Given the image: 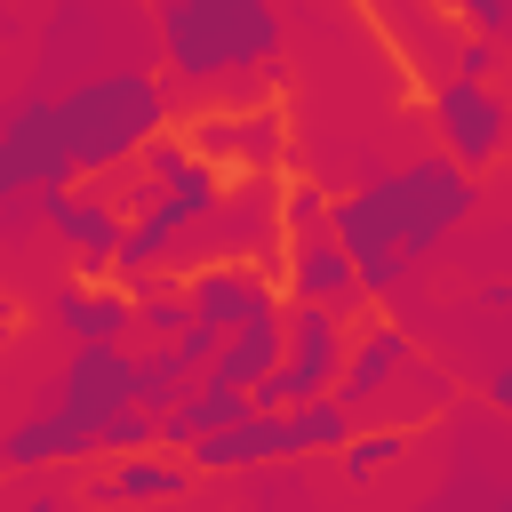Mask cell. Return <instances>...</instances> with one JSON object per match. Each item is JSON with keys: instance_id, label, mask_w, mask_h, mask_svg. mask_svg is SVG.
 Returning a JSON list of instances; mask_svg holds the SVG:
<instances>
[{"instance_id": "1", "label": "cell", "mask_w": 512, "mask_h": 512, "mask_svg": "<svg viewBox=\"0 0 512 512\" xmlns=\"http://www.w3.org/2000/svg\"><path fill=\"white\" fill-rule=\"evenodd\" d=\"M472 200H480L472 176H464L448 152H424V160H400V168L368 176L360 192H336V200H328V232H336V248L352 256L360 296L384 304V296H400L408 272L472 216Z\"/></svg>"}, {"instance_id": "2", "label": "cell", "mask_w": 512, "mask_h": 512, "mask_svg": "<svg viewBox=\"0 0 512 512\" xmlns=\"http://www.w3.org/2000/svg\"><path fill=\"white\" fill-rule=\"evenodd\" d=\"M160 32V64L176 88H216L232 72H248L256 88H272L280 48H288V16L272 0H168L152 16Z\"/></svg>"}, {"instance_id": "3", "label": "cell", "mask_w": 512, "mask_h": 512, "mask_svg": "<svg viewBox=\"0 0 512 512\" xmlns=\"http://www.w3.org/2000/svg\"><path fill=\"white\" fill-rule=\"evenodd\" d=\"M56 112H64V144H72L80 184H104V176L136 168L152 136H168V80L144 64H112V72L72 80L56 96Z\"/></svg>"}, {"instance_id": "4", "label": "cell", "mask_w": 512, "mask_h": 512, "mask_svg": "<svg viewBox=\"0 0 512 512\" xmlns=\"http://www.w3.org/2000/svg\"><path fill=\"white\" fill-rule=\"evenodd\" d=\"M64 184H80V168H72L56 96H16L0 112V208L32 192H64Z\"/></svg>"}, {"instance_id": "5", "label": "cell", "mask_w": 512, "mask_h": 512, "mask_svg": "<svg viewBox=\"0 0 512 512\" xmlns=\"http://www.w3.org/2000/svg\"><path fill=\"white\" fill-rule=\"evenodd\" d=\"M344 352H352V328H344L336 312L288 304V360H280V376L256 392V416H296V408H312V400H336Z\"/></svg>"}, {"instance_id": "6", "label": "cell", "mask_w": 512, "mask_h": 512, "mask_svg": "<svg viewBox=\"0 0 512 512\" xmlns=\"http://www.w3.org/2000/svg\"><path fill=\"white\" fill-rule=\"evenodd\" d=\"M40 224L56 232V248L72 256V280H112L120 272V240H128V208L104 184H64V192H32Z\"/></svg>"}, {"instance_id": "7", "label": "cell", "mask_w": 512, "mask_h": 512, "mask_svg": "<svg viewBox=\"0 0 512 512\" xmlns=\"http://www.w3.org/2000/svg\"><path fill=\"white\" fill-rule=\"evenodd\" d=\"M432 128H440V152L472 176L512 152V96L480 80H432Z\"/></svg>"}, {"instance_id": "8", "label": "cell", "mask_w": 512, "mask_h": 512, "mask_svg": "<svg viewBox=\"0 0 512 512\" xmlns=\"http://www.w3.org/2000/svg\"><path fill=\"white\" fill-rule=\"evenodd\" d=\"M272 288H280V304L336 312V320L360 304V272H352V256L336 248V232H304V240H288V248H280V272H272Z\"/></svg>"}, {"instance_id": "9", "label": "cell", "mask_w": 512, "mask_h": 512, "mask_svg": "<svg viewBox=\"0 0 512 512\" xmlns=\"http://www.w3.org/2000/svg\"><path fill=\"white\" fill-rule=\"evenodd\" d=\"M184 136H192V152H200L208 168H224V176H272V168H280V112H272V104H256V112H208V120H192Z\"/></svg>"}, {"instance_id": "10", "label": "cell", "mask_w": 512, "mask_h": 512, "mask_svg": "<svg viewBox=\"0 0 512 512\" xmlns=\"http://www.w3.org/2000/svg\"><path fill=\"white\" fill-rule=\"evenodd\" d=\"M184 296H192V320H216L224 336H232V328H248V320L288 312V304H280V288H272V272H256V264H208V272H192V280H184Z\"/></svg>"}, {"instance_id": "11", "label": "cell", "mask_w": 512, "mask_h": 512, "mask_svg": "<svg viewBox=\"0 0 512 512\" xmlns=\"http://www.w3.org/2000/svg\"><path fill=\"white\" fill-rule=\"evenodd\" d=\"M128 344H72V360H64V376H56V408H72L88 432L104 424V416H120L128 408Z\"/></svg>"}, {"instance_id": "12", "label": "cell", "mask_w": 512, "mask_h": 512, "mask_svg": "<svg viewBox=\"0 0 512 512\" xmlns=\"http://www.w3.org/2000/svg\"><path fill=\"white\" fill-rule=\"evenodd\" d=\"M48 312L72 344H128L136 336V288H120V280H56Z\"/></svg>"}, {"instance_id": "13", "label": "cell", "mask_w": 512, "mask_h": 512, "mask_svg": "<svg viewBox=\"0 0 512 512\" xmlns=\"http://www.w3.org/2000/svg\"><path fill=\"white\" fill-rule=\"evenodd\" d=\"M408 368H416L408 328H400V320H368V328L352 336V352H344V384H336V400L360 416V408H376V400H384Z\"/></svg>"}, {"instance_id": "14", "label": "cell", "mask_w": 512, "mask_h": 512, "mask_svg": "<svg viewBox=\"0 0 512 512\" xmlns=\"http://www.w3.org/2000/svg\"><path fill=\"white\" fill-rule=\"evenodd\" d=\"M80 456H96V432L56 400L0 432V472H48V464H80Z\"/></svg>"}, {"instance_id": "15", "label": "cell", "mask_w": 512, "mask_h": 512, "mask_svg": "<svg viewBox=\"0 0 512 512\" xmlns=\"http://www.w3.org/2000/svg\"><path fill=\"white\" fill-rule=\"evenodd\" d=\"M280 360H288V312L232 328V336H224V352H216V368H208L200 384H216V392H248V400H256V392L280 376Z\"/></svg>"}, {"instance_id": "16", "label": "cell", "mask_w": 512, "mask_h": 512, "mask_svg": "<svg viewBox=\"0 0 512 512\" xmlns=\"http://www.w3.org/2000/svg\"><path fill=\"white\" fill-rule=\"evenodd\" d=\"M288 456H296V424L288 416H240L232 432L200 440L184 464L192 472H256V464H288Z\"/></svg>"}, {"instance_id": "17", "label": "cell", "mask_w": 512, "mask_h": 512, "mask_svg": "<svg viewBox=\"0 0 512 512\" xmlns=\"http://www.w3.org/2000/svg\"><path fill=\"white\" fill-rule=\"evenodd\" d=\"M240 416H256V400H248V392H216V384H200L184 408H168V416H160V448H168V456H192L200 440L232 432Z\"/></svg>"}, {"instance_id": "18", "label": "cell", "mask_w": 512, "mask_h": 512, "mask_svg": "<svg viewBox=\"0 0 512 512\" xmlns=\"http://www.w3.org/2000/svg\"><path fill=\"white\" fill-rule=\"evenodd\" d=\"M192 488V464L184 456H112V472L88 488L96 504H160V496H184Z\"/></svg>"}, {"instance_id": "19", "label": "cell", "mask_w": 512, "mask_h": 512, "mask_svg": "<svg viewBox=\"0 0 512 512\" xmlns=\"http://www.w3.org/2000/svg\"><path fill=\"white\" fill-rule=\"evenodd\" d=\"M200 392V376L168 352V344H152V352H136L128 360V408H144V416H168V408H184Z\"/></svg>"}, {"instance_id": "20", "label": "cell", "mask_w": 512, "mask_h": 512, "mask_svg": "<svg viewBox=\"0 0 512 512\" xmlns=\"http://www.w3.org/2000/svg\"><path fill=\"white\" fill-rule=\"evenodd\" d=\"M288 424H296V456H344V448L360 440V416H352L344 400H312V408H296Z\"/></svg>"}, {"instance_id": "21", "label": "cell", "mask_w": 512, "mask_h": 512, "mask_svg": "<svg viewBox=\"0 0 512 512\" xmlns=\"http://www.w3.org/2000/svg\"><path fill=\"white\" fill-rule=\"evenodd\" d=\"M184 328H192V296H184V280H152V288H136V336L176 344Z\"/></svg>"}, {"instance_id": "22", "label": "cell", "mask_w": 512, "mask_h": 512, "mask_svg": "<svg viewBox=\"0 0 512 512\" xmlns=\"http://www.w3.org/2000/svg\"><path fill=\"white\" fill-rule=\"evenodd\" d=\"M280 232H288V240L328 232V192H312V184H280Z\"/></svg>"}, {"instance_id": "23", "label": "cell", "mask_w": 512, "mask_h": 512, "mask_svg": "<svg viewBox=\"0 0 512 512\" xmlns=\"http://www.w3.org/2000/svg\"><path fill=\"white\" fill-rule=\"evenodd\" d=\"M456 32L464 40H488V48H512V0H464L456 8Z\"/></svg>"}, {"instance_id": "24", "label": "cell", "mask_w": 512, "mask_h": 512, "mask_svg": "<svg viewBox=\"0 0 512 512\" xmlns=\"http://www.w3.org/2000/svg\"><path fill=\"white\" fill-rule=\"evenodd\" d=\"M400 448H408L400 432H360V440L344 448V472H352V480H376V472H384V464H392Z\"/></svg>"}, {"instance_id": "25", "label": "cell", "mask_w": 512, "mask_h": 512, "mask_svg": "<svg viewBox=\"0 0 512 512\" xmlns=\"http://www.w3.org/2000/svg\"><path fill=\"white\" fill-rule=\"evenodd\" d=\"M488 400H496V408H504V416H512V360H504V368H496V384H488Z\"/></svg>"}, {"instance_id": "26", "label": "cell", "mask_w": 512, "mask_h": 512, "mask_svg": "<svg viewBox=\"0 0 512 512\" xmlns=\"http://www.w3.org/2000/svg\"><path fill=\"white\" fill-rule=\"evenodd\" d=\"M24 512H80V504H72V496H32Z\"/></svg>"}, {"instance_id": "27", "label": "cell", "mask_w": 512, "mask_h": 512, "mask_svg": "<svg viewBox=\"0 0 512 512\" xmlns=\"http://www.w3.org/2000/svg\"><path fill=\"white\" fill-rule=\"evenodd\" d=\"M8 328H16V304H8V296H0V344H8Z\"/></svg>"}, {"instance_id": "28", "label": "cell", "mask_w": 512, "mask_h": 512, "mask_svg": "<svg viewBox=\"0 0 512 512\" xmlns=\"http://www.w3.org/2000/svg\"><path fill=\"white\" fill-rule=\"evenodd\" d=\"M504 168H512V152H504Z\"/></svg>"}]
</instances>
